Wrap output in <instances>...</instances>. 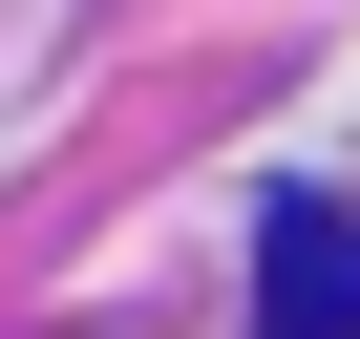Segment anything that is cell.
Masks as SVG:
<instances>
[{
	"mask_svg": "<svg viewBox=\"0 0 360 339\" xmlns=\"http://www.w3.org/2000/svg\"><path fill=\"white\" fill-rule=\"evenodd\" d=\"M255 318L276 339H360V212H276L255 234Z\"/></svg>",
	"mask_w": 360,
	"mask_h": 339,
	"instance_id": "obj_1",
	"label": "cell"
}]
</instances>
